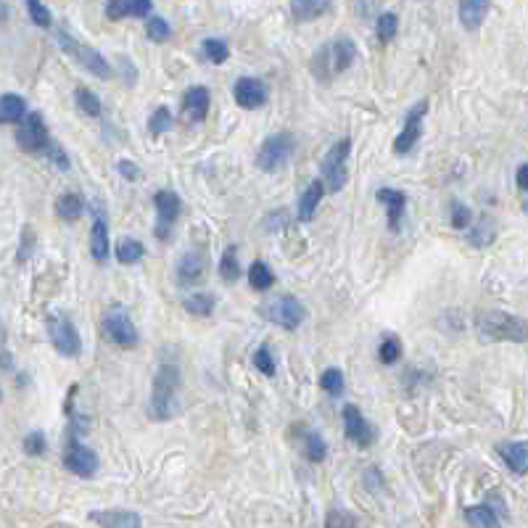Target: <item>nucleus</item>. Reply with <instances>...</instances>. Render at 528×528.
Returning a JSON list of instances; mask_svg holds the SVG:
<instances>
[{"label":"nucleus","mask_w":528,"mask_h":528,"mask_svg":"<svg viewBox=\"0 0 528 528\" xmlns=\"http://www.w3.org/2000/svg\"><path fill=\"white\" fill-rule=\"evenodd\" d=\"M180 389H183V370L177 362H162L156 367L148 396V418L156 423H167L180 412Z\"/></svg>","instance_id":"obj_1"},{"label":"nucleus","mask_w":528,"mask_h":528,"mask_svg":"<svg viewBox=\"0 0 528 528\" xmlns=\"http://www.w3.org/2000/svg\"><path fill=\"white\" fill-rule=\"evenodd\" d=\"M476 336L481 344H526L528 320L502 309H486L476 315Z\"/></svg>","instance_id":"obj_2"},{"label":"nucleus","mask_w":528,"mask_h":528,"mask_svg":"<svg viewBox=\"0 0 528 528\" xmlns=\"http://www.w3.org/2000/svg\"><path fill=\"white\" fill-rule=\"evenodd\" d=\"M56 43H59V48L66 53V56H69V59L77 61L85 72H90L93 77H98V80H114V77H117L111 61L106 59L101 51L90 48V45H85L82 40L72 37L66 30L56 32Z\"/></svg>","instance_id":"obj_3"},{"label":"nucleus","mask_w":528,"mask_h":528,"mask_svg":"<svg viewBox=\"0 0 528 528\" xmlns=\"http://www.w3.org/2000/svg\"><path fill=\"white\" fill-rule=\"evenodd\" d=\"M349 156H352V138L336 140L320 162V180L328 193H341L349 183Z\"/></svg>","instance_id":"obj_4"},{"label":"nucleus","mask_w":528,"mask_h":528,"mask_svg":"<svg viewBox=\"0 0 528 528\" xmlns=\"http://www.w3.org/2000/svg\"><path fill=\"white\" fill-rule=\"evenodd\" d=\"M101 333L106 336V341H111L119 349H138L140 346V333L132 323L130 312L122 304H111L106 312L101 315Z\"/></svg>","instance_id":"obj_5"},{"label":"nucleus","mask_w":528,"mask_h":528,"mask_svg":"<svg viewBox=\"0 0 528 528\" xmlns=\"http://www.w3.org/2000/svg\"><path fill=\"white\" fill-rule=\"evenodd\" d=\"M296 154V138L294 132H272L262 140V146L257 151V167L264 175H272L278 169L286 167L291 162V156Z\"/></svg>","instance_id":"obj_6"},{"label":"nucleus","mask_w":528,"mask_h":528,"mask_svg":"<svg viewBox=\"0 0 528 528\" xmlns=\"http://www.w3.org/2000/svg\"><path fill=\"white\" fill-rule=\"evenodd\" d=\"M61 465L77 478H93L101 468V460L88 444H82L80 436L64 433V455H61Z\"/></svg>","instance_id":"obj_7"},{"label":"nucleus","mask_w":528,"mask_h":528,"mask_svg":"<svg viewBox=\"0 0 528 528\" xmlns=\"http://www.w3.org/2000/svg\"><path fill=\"white\" fill-rule=\"evenodd\" d=\"M45 328H48V338H51L53 349L66 357V360H74L82 354V338L77 325L64 315V312H51L48 320H45Z\"/></svg>","instance_id":"obj_8"},{"label":"nucleus","mask_w":528,"mask_h":528,"mask_svg":"<svg viewBox=\"0 0 528 528\" xmlns=\"http://www.w3.org/2000/svg\"><path fill=\"white\" fill-rule=\"evenodd\" d=\"M262 312L270 323H275L283 330H291V333L307 323V317H309L304 301L294 294H280L278 299H272L270 304L262 309Z\"/></svg>","instance_id":"obj_9"},{"label":"nucleus","mask_w":528,"mask_h":528,"mask_svg":"<svg viewBox=\"0 0 528 528\" xmlns=\"http://www.w3.org/2000/svg\"><path fill=\"white\" fill-rule=\"evenodd\" d=\"M51 143V130L45 125V117L40 111H30V117L16 127V146L22 148L24 154L43 156Z\"/></svg>","instance_id":"obj_10"},{"label":"nucleus","mask_w":528,"mask_h":528,"mask_svg":"<svg viewBox=\"0 0 528 528\" xmlns=\"http://www.w3.org/2000/svg\"><path fill=\"white\" fill-rule=\"evenodd\" d=\"M154 209H156V225H154L156 241H169L177 220H180V214H183V198L177 196L172 188L156 191Z\"/></svg>","instance_id":"obj_11"},{"label":"nucleus","mask_w":528,"mask_h":528,"mask_svg":"<svg viewBox=\"0 0 528 528\" xmlns=\"http://www.w3.org/2000/svg\"><path fill=\"white\" fill-rule=\"evenodd\" d=\"M288 436H291V444L296 447L301 457L312 465H320L328 457V441L323 439V433L309 428L307 423H294L288 428Z\"/></svg>","instance_id":"obj_12"},{"label":"nucleus","mask_w":528,"mask_h":528,"mask_svg":"<svg viewBox=\"0 0 528 528\" xmlns=\"http://www.w3.org/2000/svg\"><path fill=\"white\" fill-rule=\"evenodd\" d=\"M341 420H344V436L352 441L357 449H370L378 439L373 423L365 418V412L357 404H344L341 410Z\"/></svg>","instance_id":"obj_13"},{"label":"nucleus","mask_w":528,"mask_h":528,"mask_svg":"<svg viewBox=\"0 0 528 528\" xmlns=\"http://www.w3.org/2000/svg\"><path fill=\"white\" fill-rule=\"evenodd\" d=\"M426 114H428V101L415 103V106L404 114V127L394 140L396 156H407L412 148L418 146L420 135H423V119H426Z\"/></svg>","instance_id":"obj_14"},{"label":"nucleus","mask_w":528,"mask_h":528,"mask_svg":"<svg viewBox=\"0 0 528 528\" xmlns=\"http://www.w3.org/2000/svg\"><path fill=\"white\" fill-rule=\"evenodd\" d=\"M206 270H209V257H206L201 249H193L188 254L180 257L175 267V283L180 288H191L198 286L201 280L206 278Z\"/></svg>","instance_id":"obj_15"},{"label":"nucleus","mask_w":528,"mask_h":528,"mask_svg":"<svg viewBox=\"0 0 528 528\" xmlns=\"http://www.w3.org/2000/svg\"><path fill=\"white\" fill-rule=\"evenodd\" d=\"M233 98L241 109L257 111L267 103L270 90H267L264 80H259V77H238L233 85Z\"/></svg>","instance_id":"obj_16"},{"label":"nucleus","mask_w":528,"mask_h":528,"mask_svg":"<svg viewBox=\"0 0 528 528\" xmlns=\"http://www.w3.org/2000/svg\"><path fill=\"white\" fill-rule=\"evenodd\" d=\"M323 45H325V53H328V59H330L333 77L349 72V69L354 66V61H357V53H360L357 51V43H354L349 35H338Z\"/></svg>","instance_id":"obj_17"},{"label":"nucleus","mask_w":528,"mask_h":528,"mask_svg":"<svg viewBox=\"0 0 528 528\" xmlns=\"http://www.w3.org/2000/svg\"><path fill=\"white\" fill-rule=\"evenodd\" d=\"M209 106H212V93L204 85H193V88L185 90L183 106H180V117L188 122V125H201L209 117Z\"/></svg>","instance_id":"obj_18"},{"label":"nucleus","mask_w":528,"mask_h":528,"mask_svg":"<svg viewBox=\"0 0 528 528\" xmlns=\"http://www.w3.org/2000/svg\"><path fill=\"white\" fill-rule=\"evenodd\" d=\"M93 228H90V254L96 259L98 264H106L111 254V238H109V220H106V212H103V206L93 204Z\"/></svg>","instance_id":"obj_19"},{"label":"nucleus","mask_w":528,"mask_h":528,"mask_svg":"<svg viewBox=\"0 0 528 528\" xmlns=\"http://www.w3.org/2000/svg\"><path fill=\"white\" fill-rule=\"evenodd\" d=\"M375 201L386 209V222H389L391 233H402L404 212H407V193L396 191V188H378Z\"/></svg>","instance_id":"obj_20"},{"label":"nucleus","mask_w":528,"mask_h":528,"mask_svg":"<svg viewBox=\"0 0 528 528\" xmlns=\"http://www.w3.org/2000/svg\"><path fill=\"white\" fill-rule=\"evenodd\" d=\"M106 19L122 22V19H151L154 16V3L151 0H109L106 6Z\"/></svg>","instance_id":"obj_21"},{"label":"nucleus","mask_w":528,"mask_h":528,"mask_svg":"<svg viewBox=\"0 0 528 528\" xmlns=\"http://www.w3.org/2000/svg\"><path fill=\"white\" fill-rule=\"evenodd\" d=\"M499 460L505 462V468L515 476H526L528 473V441H505L494 449Z\"/></svg>","instance_id":"obj_22"},{"label":"nucleus","mask_w":528,"mask_h":528,"mask_svg":"<svg viewBox=\"0 0 528 528\" xmlns=\"http://www.w3.org/2000/svg\"><path fill=\"white\" fill-rule=\"evenodd\" d=\"M325 193H328V188H325V183L317 177V180H312V183L301 191L299 196V204H296V217H299V222H312L315 220L317 214V206H320V201L325 198Z\"/></svg>","instance_id":"obj_23"},{"label":"nucleus","mask_w":528,"mask_h":528,"mask_svg":"<svg viewBox=\"0 0 528 528\" xmlns=\"http://www.w3.org/2000/svg\"><path fill=\"white\" fill-rule=\"evenodd\" d=\"M502 502H497V505H492L489 499L486 502H481V505H470L462 510V515H465V521H468V526L473 528H505L502 526V518H499V513H502Z\"/></svg>","instance_id":"obj_24"},{"label":"nucleus","mask_w":528,"mask_h":528,"mask_svg":"<svg viewBox=\"0 0 528 528\" xmlns=\"http://www.w3.org/2000/svg\"><path fill=\"white\" fill-rule=\"evenodd\" d=\"M90 521L101 528H143V518L132 510H93Z\"/></svg>","instance_id":"obj_25"},{"label":"nucleus","mask_w":528,"mask_h":528,"mask_svg":"<svg viewBox=\"0 0 528 528\" xmlns=\"http://www.w3.org/2000/svg\"><path fill=\"white\" fill-rule=\"evenodd\" d=\"M489 8H492V3H486V0H462L460 6H457L462 30L468 32L481 30V27H484L486 14H489Z\"/></svg>","instance_id":"obj_26"},{"label":"nucleus","mask_w":528,"mask_h":528,"mask_svg":"<svg viewBox=\"0 0 528 528\" xmlns=\"http://www.w3.org/2000/svg\"><path fill=\"white\" fill-rule=\"evenodd\" d=\"M27 117H30L27 101L19 93H3L0 96V119H3V125H22Z\"/></svg>","instance_id":"obj_27"},{"label":"nucleus","mask_w":528,"mask_h":528,"mask_svg":"<svg viewBox=\"0 0 528 528\" xmlns=\"http://www.w3.org/2000/svg\"><path fill=\"white\" fill-rule=\"evenodd\" d=\"M53 209H56V217H59L61 222H66V225L80 222L82 214L88 212V209H85V201H82L77 193H61V196L56 198Z\"/></svg>","instance_id":"obj_28"},{"label":"nucleus","mask_w":528,"mask_h":528,"mask_svg":"<svg viewBox=\"0 0 528 528\" xmlns=\"http://www.w3.org/2000/svg\"><path fill=\"white\" fill-rule=\"evenodd\" d=\"M333 3L330 0H294L291 3V16H294V22L307 24L320 19L323 14H328Z\"/></svg>","instance_id":"obj_29"},{"label":"nucleus","mask_w":528,"mask_h":528,"mask_svg":"<svg viewBox=\"0 0 528 528\" xmlns=\"http://www.w3.org/2000/svg\"><path fill=\"white\" fill-rule=\"evenodd\" d=\"M74 103H77V111H80L82 117L98 119L103 114V103L98 98V93H93L90 88L80 85V88H74Z\"/></svg>","instance_id":"obj_30"},{"label":"nucleus","mask_w":528,"mask_h":528,"mask_svg":"<svg viewBox=\"0 0 528 528\" xmlns=\"http://www.w3.org/2000/svg\"><path fill=\"white\" fill-rule=\"evenodd\" d=\"M243 275V267H241V259H238V246H228V249L222 251L220 257V278L222 283H238Z\"/></svg>","instance_id":"obj_31"},{"label":"nucleus","mask_w":528,"mask_h":528,"mask_svg":"<svg viewBox=\"0 0 528 528\" xmlns=\"http://www.w3.org/2000/svg\"><path fill=\"white\" fill-rule=\"evenodd\" d=\"M114 257H117L119 264L130 267V264L143 262V257H146V246H143L138 238H122V241L117 243V249H114Z\"/></svg>","instance_id":"obj_32"},{"label":"nucleus","mask_w":528,"mask_h":528,"mask_svg":"<svg viewBox=\"0 0 528 528\" xmlns=\"http://www.w3.org/2000/svg\"><path fill=\"white\" fill-rule=\"evenodd\" d=\"M214 307H217V296L206 294V291H198V294H191L183 299V309L193 317H209L214 312Z\"/></svg>","instance_id":"obj_33"},{"label":"nucleus","mask_w":528,"mask_h":528,"mask_svg":"<svg viewBox=\"0 0 528 528\" xmlns=\"http://www.w3.org/2000/svg\"><path fill=\"white\" fill-rule=\"evenodd\" d=\"M249 286L254 288V291H259V294H264V291H270V288L275 286V272H272L270 264L262 262V259H257V262H251V267H249Z\"/></svg>","instance_id":"obj_34"},{"label":"nucleus","mask_w":528,"mask_h":528,"mask_svg":"<svg viewBox=\"0 0 528 528\" xmlns=\"http://www.w3.org/2000/svg\"><path fill=\"white\" fill-rule=\"evenodd\" d=\"M465 238H468L470 246H476V249H486V246H492L494 238H497V225H494L489 217H484V220L478 222V225H473V228L465 233Z\"/></svg>","instance_id":"obj_35"},{"label":"nucleus","mask_w":528,"mask_h":528,"mask_svg":"<svg viewBox=\"0 0 528 528\" xmlns=\"http://www.w3.org/2000/svg\"><path fill=\"white\" fill-rule=\"evenodd\" d=\"M320 389L325 391L333 399H341L346 394V378L344 370H338V367H328L320 373Z\"/></svg>","instance_id":"obj_36"},{"label":"nucleus","mask_w":528,"mask_h":528,"mask_svg":"<svg viewBox=\"0 0 528 528\" xmlns=\"http://www.w3.org/2000/svg\"><path fill=\"white\" fill-rule=\"evenodd\" d=\"M375 35L383 45H389L396 35H399V16L394 11H386V14H378L375 19Z\"/></svg>","instance_id":"obj_37"},{"label":"nucleus","mask_w":528,"mask_h":528,"mask_svg":"<svg viewBox=\"0 0 528 528\" xmlns=\"http://www.w3.org/2000/svg\"><path fill=\"white\" fill-rule=\"evenodd\" d=\"M201 51H204V56L212 61L214 66H220L228 61L230 45H228V40H222V37H206L204 45H201Z\"/></svg>","instance_id":"obj_38"},{"label":"nucleus","mask_w":528,"mask_h":528,"mask_svg":"<svg viewBox=\"0 0 528 528\" xmlns=\"http://www.w3.org/2000/svg\"><path fill=\"white\" fill-rule=\"evenodd\" d=\"M37 251V235L30 225H24L19 235V246H16V264H27Z\"/></svg>","instance_id":"obj_39"},{"label":"nucleus","mask_w":528,"mask_h":528,"mask_svg":"<svg viewBox=\"0 0 528 528\" xmlns=\"http://www.w3.org/2000/svg\"><path fill=\"white\" fill-rule=\"evenodd\" d=\"M449 225L455 230H465L468 233L470 225H473V209L468 204H462V201H452L449 204Z\"/></svg>","instance_id":"obj_40"},{"label":"nucleus","mask_w":528,"mask_h":528,"mask_svg":"<svg viewBox=\"0 0 528 528\" xmlns=\"http://www.w3.org/2000/svg\"><path fill=\"white\" fill-rule=\"evenodd\" d=\"M404 354V346L402 341L396 336H386L381 341V346H378V360H381V365H396V362L402 360Z\"/></svg>","instance_id":"obj_41"},{"label":"nucleus","mask_w":528,"mask_h":528,"mask_svg":"<svg viewBox=\"0 0 528 528\" xmlns=\"http://www.w3.org/2000/svg\"><path fill=\"white\" fill-rule=\"evenodd\" d=\"M251 365L257 367L264 378H275V373H278V367H275V360H272V352L267 344L257 346V352L251 354Z\"/></svg>","instance_id":"obj_42"},{"label":"nucleus","mask_w":528,"mask_h":528,"mask_svg":"<svg viewBox=\"0 0 528 528\" xmlns=\"http://www.w3.org/2000/svg\"><path fill=\"white\" fill-rule=\"evenodd\" d=\"M172 130V111L167 106H159V109L151 111V117H148V132L159 138L164 132Z\"/></svg>","instance_id":"obj_43"},{"label":"nucleus","mask_w":528,"mask_h":528,"mask_svg":"<svg viewBox=\"0 0 528 528\" xmlns=\"http://www.w3.org/2000/svg\"><path fill=\"white\" fill-rule=\"evenodd\" d=\"M40 159H45V162L51 164L53 169H59V172H69V169H72V159L66 154V148L61 146V143H56V140H53L51 146H48V151H45Z\"/></svg>","instance_id":"obj_44"},{"label":"nucleus","mask_w":528,"mask_h":528,"mask_svg":"<svg viewBox=\"0 0 528 528\" xmlns=\"http://www.w3.org/2000/svg\"><path fill=\"white\" fill-rule=\"evenodd\" d=\"M146 35L151 43H167L169 37H172V27L164 16H151L146 22Z\"/></svg>","instance_id":"obj_45"},{"label":"nucleus","mask_w":528,"mask_h":528,"mask_svg":"<svg viewBox=\"0 0 528 528\" xmlns=\"http://www.w3.org/2000/svg\"><path fill=\"white\" fill-rule=\"evenodd\" d=\"M291 222H294L291 212H288L286 206H280V209H272V212L264 217V228H267V233H280V230L291 228Z\"/></svg>","instance_id":"obj_46"},{"label":"nucleus","mask_w":528,"mask_h":528,"mask_svg":"<svg viewBox=\"0 0 528 528\" xmlns=\"http://www.w3.org/2000/svg\"><path fill=\"white\" fill-rule=\"evenodd\" d=\"M22 449L27 457H43L48 452V439H45L43 431H30L24 436Z\"/></svg>","instance_id":"obj_47"},{"label":"nucleus","mask_w":528,"mask_h":528,"mask_svg":"<svg viewBox=\"0 0 528 528\" xmlns=\"http://www.w3.org/2000/svg\"><path fill=\"white\" fill-rule=\"evenodd\" d=\"M27 14H30L32 24H37V27H43V30H51L53 27L51 8L45 6V3H40V0H30V3H27Z\"/></svg>","instance_id":"obj_48"},{"label":"nucleus","mask_w":528,"mask_h":528,"mask_svg":"<svg viewBox=\"0 0 528 528\" xmlns=\"http://www.w3.org/2000/svg\"><path fill=\"white\" fill-rule=\"evenodd\" d=\"M325 528H357V521L349 510H341V507H333L325 515Z\"/></svg>","instance_id":"obj_49"},{"label":"nucleus","mask_w":528,"mask_h":528,"mask_svg":"<svg viewBox=\"0 0 528 528\" xmlns=\"http://www.w3.org/2000/svg\"><path fill=\"white\" fill-rule=\"evenodd\" d=\"M362 484H365L367 492H381L383 484H386V478H383V473L378 468H367L365 473H362Z\"/></svg>","instance_id":"obj_50"},{"label":"nucleus","mask_w":528,"mask_h":528,"mask_svg":"<svg viewBox=\"0 0 528 528\" xmlns=\"http://www.w3.org/2000/svg\"><path fill=\"white\" fill-rule=\"evenodd\" d=\"M117 172L122 177H125L127 183H138L140 175H143V172H140L138 164L132 162V159H119V162H117Z\"/></svg>","instance_id":"obj_51"},{"label":"nucleus","mask_w":528,"mask_h":528,"mask_svg":"<svg viewBox=\"0 0 528 528\" xmlns=\"http://www.w3.org/2000/svg\"><path fill=\"white\" fill-rule=\"evenodd\" d=\"M515 185H518V191L521 193H528V162L521 164L518 172H515Z\"/></svg>","instance_id":"obj_52"},{"label":"nucleus","mask_w":528,"mask_h":528,"mask_svg":"<svg viewBox=\"0 0 528 528\" xmlns=\"http://www.w3.org/2000/svg\"><path fill=\"white\" fill-rule=\"evenodd\" d=\"M119 69H122V74L127 72V82H130V85L138 80V72H135V66H132V61L127 59V56L125 59H119Z\"/></svg>","instance_id":"obj_53"},{"label":"nucleus","mask_w":528,"mask_h":528,"mask_svg":"<svg viewBox=\"0 0 528 528\" xmlns=\"http://www.w3.org/2000/svg\"><path fill=\"white\" fill-rule=\"evenodd\" d=\"M11 370H14V357H11V352L3 346V373H11Z\"/></svg>","instance_id":"obj_54"}]
</instances>
